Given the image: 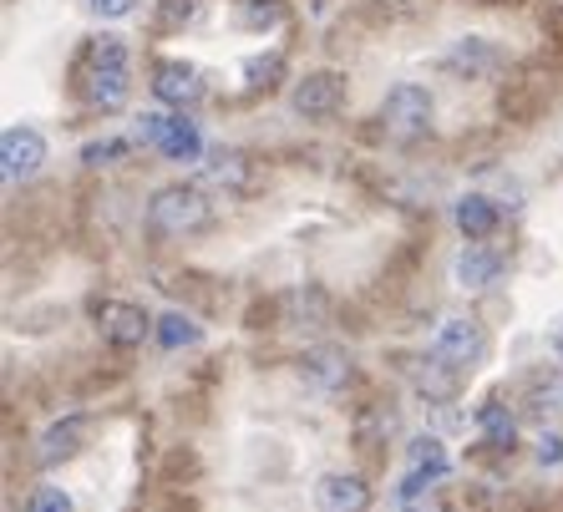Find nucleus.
Segmentation results:
<instances>
[{"label": "nucleus", "instance_id": "1", "mask_svg": "<svg viewBox=\"0 0 563 512\" xmlns=\"http://www.w3.org/2000/svg\"><path fill=\"white\" fill-rule=\"evenodd\" d=\"M209 219H213V203L198 183H168L157 188L153 203H147V229L163 238L198 234V229H209Z\"/></svg>", "mask_w": 563, "mask_h": 512}, {"label": "nucleus", "instance_id": "2", "mask_svg": "<svg viewBox=\"0 0 563 512\" xmlns=\"http://www.w3.org/2000/svg\"><path fill=\"white\" fill-rule=\"evenodd\" d=\"M87 97L102 112H122L132 97V62L122 36H97L92 41V71H87Z\"/></svg>", "mask_w": 563, "mask_h": 512}, {"label": "nucleus", "instance_id": "3", "mask_svg": "<svg viewBox=\"0 0 563 512\" xmlns=\"http://www.w3.org/2000/svg\"><path fill=\"white\" fill-rule=\"evenodd\" d=\"M380 122H386V132L401 137V143L421 137V132L432 127V92L417 87V81H396L391 92H386V102H380Z\"/></svg>", "mask_w": 563, "mask_h": 512}, {"label": "nucleus", "instance_id": "4", "mask_svg": "<svg viewBox=\"0 0 563 512\" xmlns=\"http://www.w3.org/2000/svg\"><path fill=\"white\" fill-rule=\"evenodd\" d=\"M0 163H5V183H31L46 163V137L36 127H5L0 132Z\"/></svg>", "mask_w": 563, "mask_h": 512}, {"label": "nucleus", "instance_id": "5", "mask_svg": "<svg viewBox=\"0 0 563 512\" xmlns=\"http://www.w3.org/2000/svg\"><path fill=\"white\" fill-rule=\"evenodd\" d=\"M432 350L446 355L452 366H477V360L487 355V335H483V325H477V320L452 315V320H442V325H437Z\"/></svg>", "mask_w": 563, "mask_h": 512}, {"label": "nucleus", "instance_id": "6", "mask_svg": "<svg viewBox=\"0 0 563 512\" xmlns=\"http://www.w3.org/2000/svg\"><path fill=\"white\" fill-rule=\"evenodd\" d=\"M341 97H345V81L335 77V71H310V77L295 81V92H289V107H295L300 118L320 122V118H330V112L341 107Z\"/></svg>", "mask_w": 563, "mask_h": 512}, {"label": "nucleus", "instance_id": "7", "mask_svg": "<svg viewBox=\"0 0 563 512\" xmlns=\"http://www.w3.org/2000/svg\"><path fill=\"white\" fill-rule=\"evenodd\" d=\"M314 508L320 512H366L371 508V487L351 472H325L314 482Z\"/></svg>", "mask_w": 563, "mask_h": 512}, {"label": "nucleus", "instance_id": "8", "mask_svg": "<svg viewBox=\"0 0 563 512\" xmlns=\"http://www.w3.org/2000/svg\"><path fill=\"white\" fill-rule=\"evenodd\" d=\"M153 92H157V102H168V107H194L198 97H203L198 66H188V62H163V66L153 71Z\"/></svg>", "mask_w": 563, "mask_h": 512}, {"label": "nucleus", "instance_id": "9", "mask_svg": "<svg viewBox=\"0 0 563 512\" xmlns=\"http://www.w3.org/2000/svg\"><path fill=\"white\" fill-rule=\"evenodd\" d=\"M503 275V254L493 249H477V244H467V249L457 254V264H452V279H457V289H467V294H483V289H493Z\"/></svg>", "mask_w": 563, "mask_h": 512}, {"label": "nucleus", "instance_id": "10", "mask_svg": "<svg viewBox=\"0 0 563 512\" xmlns=\"http://www.w3.org/2000/svg\"><path fill=\"white\" fill-rule=\"evenodd\" d=\"M102 330H107V341L112 345H143V335H153L157 320L147 315V310H137V304H107Z\"/></svg>", "mask_w": 563, "mask_h": 512}, {"label": "nucleus", "instance_id": "11", "mask_svg": "<svg viewBox=\"0 0 563 512\" xmlns=\"http://www.w3.org/2000/svg\"><path fill=\"white\" fill-rule=\"evenodd\" d=\"M81 436H87V421H81V416L52 421V426L41 432V442H36V461H41V467H56V461H66L71 452L81 447Z\"/></svg>", "mask_w": 563, "mask_h": 512}, {"label": "nucleus", "instance_id": "12", "mask_svg": "<svg viewBox=\"0 0 563 512\" xmlns=\"http://www.w3.org/2000/svg\"><path fill=\"white\" fill-rule=\"evenodd\" d=\"M457 386H462V366H452L446 355H427L417 366V391L427 396V401H452L457 396Z\"/></svg>", "mask_w": 563, "mask_h": 512}, {"label": "nucleus", "instance_id": "13", "mask_svg": "<svg viewBox=\"0 0 563 512\" xmlns=\"http://www.w3.org/2000/svg\"><path fill=\"white\" fill-rule=\"evenodd\" d=\"M452 219H457L462 238H487L493 229H498V203L487 193H462L457 209H452Z\"/></svg>", "mask_w": 563, "mask_h": 512}, {"label": "nucleus", "instance_id": "14", "mask_svg": "<svg viewBox=\"0 0 563 512\" xmlns=\"http://www.w3.org/2000/svg\"><path fill=\"white\" fill-rule=\"evenodd\" d=\"M157 153L173 163H198L203 158V137H198V122H188L184 112L168 122V132H163V143H157Z\"/></svg>", "mask_w": 563, "mask_h": 512}, {"label": "nucleus", "instance_id": "15", "mask_svg": "<svg viewBox=\"0 0 563 512\" xmlns=\"http://www.w3.org/2000/svg\"><path fill=\"white\" fill-rule=\"evenodd\" d=\"M446 66H452V71H467V77H477V71H493V66H503V56H498V46H493V41L467 36V41H457V46L446 52Z\"/></svg>", "mask_w": 563, "mask_h": 512}, {"label": "nucleus", "instance_id": "16", "mask_svg": "<svg viewBox=\"0 0 563 512\" xmlns=\"http://www.w3.org/2000/svg\"><path fill=\"white\" fill-rule=\"evenodd\" d=\"M305 376H310L320 391H341V386L351 381V355H341V350H314V355H305Z\"/></svg>", "mask_w": 563, "mask_h": 512}, {"label": "nucleus", "instance_id": "17", "mask_svg": "<svg viewBox=\"0 0 563 512\" xmlns=\"http://www.w3.org/2000/svg\"><path fill=\"white\" fill-rule=\"evenodd\" d=\"M203 172H209V183L239 188L250 178V163H244V153H234V147H209V153H203Z\"/></svg>", "mask_w": 563, "mask_h": 512}, {"label": "nucleus", "instance_id": "18", "mask_svg": "<svg viewBox=\"0 0 563 512\" xmlns=\"http://www.w3.org/2000/svg\"><path fill=\"white\" fill-rule=\"evenodd\" d=\"M157 345H163V350H188V345H198L203 341V330L194 325V320L184 315V310H168V315H157Z\"/></svg>", "mask_w": 563, "mask_h": 512}, {"label": "nucleus", "instance_id": "19", "mask_svg": "<svg viewBox=\"0 0 563 512\" xmlns=\"http://www.w3.org/2000/svg\"><path fill=\"white\" fill-rule=\"evenodd\" d=\"M234 15L244 31H269L285 21V0H234Z\"/></svg>", "mask_w": 563, "mask_h": 512}, {"label": "nucleus", "instance_id": "20", "mask_svg": "<svg viewBox=\"0 0 563 512\" xmlns=\"http://www.w3.org/2000/svg\"><path fill=\"white\" fill-rule=\"evenodd\" d=\"M411 467H417V472H427L432 482H442L452 461H446V447L437 442V436H417V442H411Z\"/></svg>", "mask_w": 563, "mask_h": 512}, {"label": "nucleus", "instance_id": "21", "mask_svg": "<svg viewBox=\"0 0 563 512\" xmlns=\"http://www.w3.org/2000/svg\"><path fill=\"white\" fill-rule=\"evenodd\" d=\"M477 426L487 432V442H493V447H512V436H518V426H512L508 407H498V401H487V407L477 411Z\"/></svg>", "mask_w": 563, "mask_h": 512}, {"label": "nucleus", "instance_id": "22", "mask_svg": "<svg viewBox=\"0 0 563 512\" xmlns=\"http://www.w3.org/2000/svg\"><path fill=\"white\" fill-rule=\"evenodd\" d=\"M528 407L538 411V416H549V411H563V376H533V386H528Z\"/></svg>", "mask_w": 563, "mask_h": 512}, {"label": "nucleus", "instance_id": "23", "mask_svg": "<svg viewBox=\"0 0 563 512\" xmlns=\"http://www.w3.org/2000/svg\"><path fill=\"white\" fill-rule=\"evenodd\" d=\"M198 11H203V0H163V5H157V21H163V31H178V26H188Z\"/></svg>", "mask_w": 563, "mask_h": 512}, {"label": "nucleus", "instance_id": "24", "mask_svg": "<svg viewBox=\"0 0 563 512\" xmlns=\"http://www.w3.org/2000/svg\"><path fill=\"white\" fill-rule=\"evenodd\" d=\"M168 112H143V118L132 122V143H143V147H157L163 143V132H168Z\"/></svg>", "mask_w": 563, "mask_h": 512}, {"label": "nucleus", "instance_id": "25", "mask_svg": "<svg viewBox=\"0 0 563 512\" xmlns=\"http://www.w3.org/2000/svg\"><path fill=\"white\" fill-rule=\"evenodd\" d=\"M26 512H71V492H66V487H36V492H31V502H26Z\"/></svg>", "mask_w": 563, "mask_h": 512}, {"label": "nucleus", "instance_id": "26", "mask_svg": "<svg viewBox=\"0 0 563 512\" xmlns=\"http://www.w3.org/2000/svg\"><path fill=\"white\" fill-rule=\"evenodd\" d=\"M533 447H538V452H533L538 467H563V436H559V432H543Z\"/></svg>", "mask_w": 563, "mask_h": 512}, {"label": "nucleus", "instance_id": "27", "mask_svg": "<svg viewBox=\"0 0 563 512\" xmlns=\"http://www.w3.org/2000/svg\"><path fill=\"white\" fill-rule=\"evenodd\" d=\"M87 5H92L102 21H122V15L137 11V0H87Z\"/></svg>", "mask_w": 563, "mask_h": 512}, {"label": "nucleus", "instance_id": "28", "mask_svg": "<svg viewBox=\"0 0 563 512\" xmlns=\"http://www.w3.org/2000/svg\"><path fill=\"white\" fill-rule=\"evenodd\" d=\"M122 153V143H87L81 147V163H87V168H102L107 158H118Z\"/></svg>", "mask_w": 563, "mask_h": 512}, {"label": "nucleus", "instance_id": "29", "mask_svg": "<svg viewBox=\"0 0 563 512\" xmlns=\"http://www.w3.org/2000/svg\"><path fill=\"white\" fill-rule=\"evenodd\" d=\"M407 512H442V508H437V502H427V498H411Z\"/></svg>", "mask_w": 563, "mask_h": 512}, {"label": "nucleus", "instance_id": "30", "mask_svg": "<svg viewBox=\"0 0 563 512\" xmlns=\"http://www.w3.org/2000/svg\"><path fill=\"white\" fill-rule=\"evenodd\" d=\"M553 355H559V360H563V320H559V325H553Z\"/></svg>", "mask_w": 563, "mask_h": 512}]
</instances>
